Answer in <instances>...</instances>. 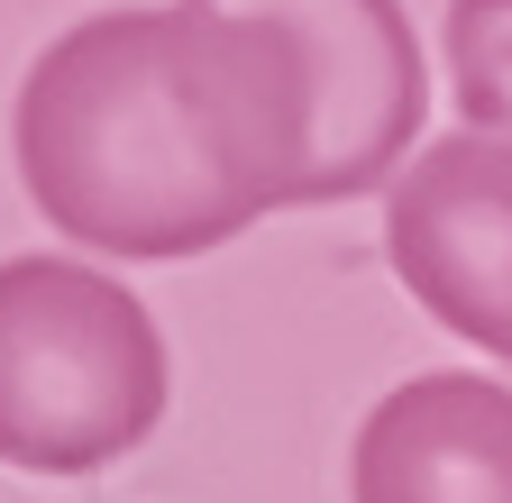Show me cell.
<instances>
[{
    "label": "cell",
    "instance_id": "cell-1",
    "mask_svg": "<svg viewBox=\"0 0 512 503\" xmlns=\"http://www.w3.org/2000/svg\"><path fill=\"white\" fill-rule=\"evenodd\" d=\"M10 147L55 238L174 266L302 211L320 92L302 46L229 0L92 10L28 65Z\"/></svg>",
    "mask_w": 512,
    "mask_h": 503
},
{
    "label": "cell",
    "instance_id": "cell-2",
    "mask_svg": "<svg viewBox=\"0 0 512 503\" xmlns=\"http://www.w3.org/2000/svg\"><path fill=\"white\" fill-rule=\"evenodd\" d=\"M165 421V330L83 257H0V458L92 476Z\"/></svg>",
    "mask_w": 512,
    "mask_h": 503
},
{
    "label": "cell",
    "instance_id": "cell-3",
    "mask_svg": "<svg viewBox=\"0 0 512 503\" xmlns=\"http://www.w3.org/2000/svg\"><path fill=\"white\" fill-rule=\"evenodd\" d=\"M384 257L439 330L512 366V147L476 129L430 138L384 183Z\"/></svg>",
    "mask_w": 512,
    "mask_h": 503
},
{
    "label": "cell",
    "instance_id": "cell-4",
    "mask_svg": "<svg viewBox=\"0 0 512 503\" xmlns=\"http://www.w3.org/2000/svg\"><path fill=\"white\" fill-rule=\"evenodd\" d=\"M229 10L275 19L320 92V147L302 202H348L394 183L421 129V46L403 0H229Z\"/></svg>",
    "mask_w": 512,
    "mask_h": 503
},
{
    "label": "cell",
    "instance_id": "cell-5",
    "mask_svg": "<svg viewBox=\"0 0 512 503\" xmlns=\"http://www.w3.org/2000/svg\"><path fill=\"white\" fill-rule=\"evenodd\" d=\"M348 494L357 503H512V385L467 366L394 385L348 449Z\"/></svg>",
    "mask_w": 512,
    "mask_h": 503
},
{
    "label": "cell",
    "instance_id": "cell-6",
    "mask_svg": "<svg viewBox=\"0 0 512 503\" xmlns=\"http://www.w3.org/2000/svg\"><path fill=\"white\" fill-rule=\"evenodd\" d=\"M448 83L476 138L512 147V0H448Z\"/></svg>",
    "mask_w": 512,
    "mask_h": 503
}]
</instances>
